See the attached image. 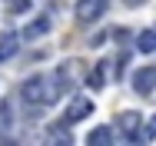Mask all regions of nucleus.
<instances>
[{
	"label": "nucleus",
	"mask_w": 156,
	"mask_h": 146,
	"mask_svg": "<svg viewBox=\"0 0 156 146\" xmlns=\"http://www.w3.org/2000/svg\"><path fill=\"white\" fill-rule=\"evenodd\" d=\"M50 143H73V136H70L66 130H53V133H50Z\"/></svg>",
	"instance_id": "nucleus-14"
},
{
	"label": "nucleus",
	"mask_w": 156,
	"mask_h": 146,
	"mask_svg": "<svg viewBox=\"0 0 156 146\" xmlns=\"http://www.w3.org/2000/svg\"><path fill=\"white\" fill-rule=\"evenodd\" d=\"M90 113H93V100H90V96H83V93H76V96L70 100L66 113H63V123H66V126H73V123L87 119Z\"/></svg>",
	"instance_id": "nucleus-2"
},
{
	"label": "nucleus",
	"mask_w": 156,
	"mask_h": 146,
	"mask_svg": "<svg viewBox=\"0 0 156 146\" xmlns=\"http://www.w3.org/2000/svg\"><path fill=\"white\" fill-rule=\"evenodd\" d=\"M10 126H13V106L10 103H0V136L10 133Z\"/></svg>",
	"instance_id": "nucleus-11"
},
{
	"label": "nucleus",
	"mask_w": 156,
	"mask_h": 146,
	"mask_svg": "<svg viewBox=\"0 0 156 146\" xmlns=\"http://www.w3.org/2000/svg\"><path fill=\"white\" fill-rule=\"evenodd\" d=\"M110 140H113V130H106V126H96L93 133H90V136H87V143H110Z\"/></svg>",
	"instance_id": "nucleus-12"
},
{
	"label": "nucleus",
	"mask_w": 156,
	"mask_h": 146,
	"mask_svg": "<svg viewBox=\"0 0 156 146\" xmlns=\"http://www.w3.org/2000/svg\"><path fill=\"white\" fill-rule=\"evenodd\" d=\"M136 47H140L143 53H156V30H143V33L136 37Z\"/></svg>",
	"instance_id": "nucleus-10"
},
{
	"label": "nucleus",
	"mask_w": 156,
	"mask_h": 146,
	"mask_svg": "<svg viewBox=\"0 0 156 146\" xmlns=\"http://www.w3.org/2000/svg\"><path fill=\"white\" fill-rule=\"evenodd\" d=\"M140 113H120V130L129 143H140Z\"/></svg>",
	"instance_id": "nucleus-5"
},
{
	"label": "nucleus",
	"mask_w": 156,
	"mask_h": 146,
	"mask_svg": "<svg viewBox=\"0 0 156 146\" xmlns=\"http://www.w3.org/2000/svg\"><path fill=\"white\" fill-rule=\"evenodd\" d=\"M110 0H76V20L80 23H96L106 13Z\"/></svg>",
	"instance_id": "nucleus-3"
},
{
	"label": "nucleus",
	"mask_w": 156,
	"mask_h": 146,
	"mask_svg": "<svg viewBox=\"0 0 156 146\" xmlns=\"http://www.w3.org/2000/svg\"><path fill=\"white\" fill-rule=\"evenodd\" d=\"M106 66H110V63H96L93 70L87 73V87L90 90H100L103 83H106Z\"/></svg>",
	"instance_id": "nucleus-8"
},
{
	"label": "nucleus",
	"mask_w": 156,
	"mask_h": 146,
	"mask_svg": "<svg viewBox=\"0 0 156 146\" xmlns=\"http://www.w3.org/2000/svg\"><path fill=\"white\" fill-rule=\"evenodd\" d=\"M133 90L136 93H153L156 90V66H140L136 73H133Z\"/></svg>",
	"instance_id": "nucleus-4"
},
{
	"label": "nucleus",
	"mask_w": 156,
	"mask_h": 146,
	"mask_svg": "<svg viewBox=\"0 0 156 146\" xmlns=\"http://www.w3.org/2000/svg\"><path fill=\"white\" fill-rule=\"evenodd\" d=\"M60 90H66L60 83V77L57 73H37L30 77L27 83H23V100L27 103H37V106H53L57 100H60Z\"/></svg>",
	"instance_id": "nucleus-1"
},
{
	"label": "nucleus",
	"mask_w": 156,
	"mask_h": 146,
	"mask_svg": "<svg viewBox=\"0 0 156 146\" xmlns=\"http://www.w3.org/2000/svg\"><path fill=\"white\" fill-rule=\"evenodd\" d=\"M47 30H50V17H37V20H30V23L23 27L20 37H23V40H40Z\"/></svg>",
	"instance_id": "nucleus-6"
},
{
	"label": "nucleus",
	"mask_w": 156,
	"mask_h": 146,
	"mask_svg": "<svg viewBox=\"0 0 156 146\" xmlns=\"http://www.w3.org/2000/svg\"><path fill=\"white\" fill-rule=\"evenodd\" d=\"M153 136H156V116H150L146 130H140V143H146V140H153Z\"/></svg>",
	"instance_id": "nucleus-13"
},
{
	"label": "nucleus",
	"mask_w": 156,
	"mask_h": 146,
	"mask_svg": "<svg viewBox=\"0 0 156 146\" xmlns=\"http://www.w3.org/2000/svg\"><path fill=\"white\" fill-rule=\"evenodd\" d=\"M126 7H140V3H146V0H123Z\"/></svg>",
	"instance_id": "nucleus-16"
},
{
	"label": "nucleus",
	"mask_w": 156,
	"mask_h": 146,
	"mask_svg": "<svg viewBox=\"0 0 156 146\" xmlns=\"http://www.w3.org/2000/svg\"><path fill=\"white\" fill-rule=\"evenodd\" d=\"M30 0H10V10H27Z\"/></svg>",
	"instance_id": "nucleus-15"
},
{
	"label": "nucleus",
	"mask_w": 156,
	"mask_h": 146,
	"mask_svg": "<svg viewBox=\"0 0 156 146\" xmlns=\"http://www.w3.org/2000/svg\"><path fill=\"white\" fill-rule=\"evenodd\" d=\"M17 47H20L17 33H3V37H0V60H10L17 53Z\"/></svg>",
	"instance_id": "nucleus-9"
},
{
	"label": "nucleus",
	"mask_w": 156,
	"mask_h": 146,
	"mask_svg": "<svg viewBox=\"0 0 156 146\" xmlns=\"http://www.w3.org/2000/svg\"><path fill=\"white\" fill-rule=\"evenodd\" d=\"M57 77H60L63 87H73V83L83 77V70H80V63H76V60H70V63H63L60 70H57Z\"/></svg>",
	"instance_id": "nucleus-7"
}]
</instances>
